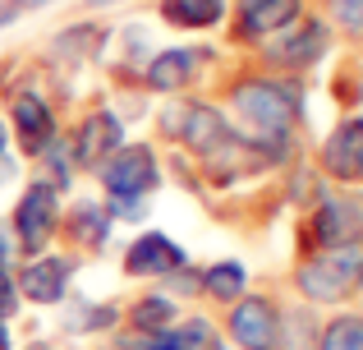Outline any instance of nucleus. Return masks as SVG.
I'll return each mask as SVG.
<instances>
[{"label":"nucleus","instance_id":"nucleus-12","mask_svg":"<svg viewBox=\"0 0 363 350\" xmlns=\"http://www.w3.org/2000/svg\"><path fill=\"white\" fill-rule=\"evenodd\" d=\"M322 166L340 185H359L363 180V116L340 120L322 143Z\"/></svg>","mask_w":363,"mask_h":350},{"label":"nucleus","instance_id":"nucleus-30","mask_svg":"<svg viewBox=\"0 0 363 350\" xmlns=\"http://www.w3.org/2000/svg\"><path fill=\"white\" fill-rule=\"evenodd\" d=\"M28 350H51V346H28Z\"/></svg>","mask_w":363,"mask_h":350},{"label":"nucleus","instance_id":"nucleus-26","mask_svg":"<svg viewBox=\"0 0 363 350\" xmlns=\"http://www.w3.org/2000/svg\"><path fill=\"white\" fill-rule=\"evenodd\" d=\"M18 14H23V0H0V33H5Z\"/></svg>","mask_w":363,"mask_h":350},{"label":"nucleus","instance_id":"nucleus-21","mask_svg":"<svg viewBox=\"0 0 363 350\" xmlns=\"http://www.w3.org/2000/svg\"><path fill=\"white\" fill-rule=\"evenodd\" d=\"M116 318H120L116 305H88V309H83V318H74V323H69V332H106V327H116Z\"/></svg>","mask_w":363,"mask_h":350},{"label":"nucleus","instance_id":"nucleus-4","mask_svg":"<svg viewBox=\"0 0 363 350\" xmlns=\"http://www.w3.org/2000/svg\"><path fill=\"white\" fill-rule=\"evenodd\" d=\"M166 125H170V138H179L184 148H194L198 157H225L240 148V134L225 125V116L207 102H189L179 111H166Z\"/></svg>","mask_w":363,"mask_h":350},{"label":"nucleus","instance_id":"nucleus-22","mask_svg":"<svg viewBox=\"0 0 363 350\" xmlns=\"http://www.w3.org/2000/svg\"><path fill=\"white\" fill-rule=\"evenodd\" d=\"M106 212H111V222H143L147 217V198H111Z\"/></svg>","mask_w":363,"mask_h":350},{"label":"nucleus","instance_id":"nucleus-23","mask_svg":"<svg viewBox=\"0 0 363 350\" xmlns=\"http://www.w3.org/2000/svg\"><path fill=\"white\" fill-rule=\"evenodd\" d=\"M336 5V18L350 28L354 37H363V0H331Z\"/></svg>","mask_w":363,"mask_h":350},{"label":"nucleus","instance_id":"nucleus-17","mask_svg":"<svg viewBox=\"0 0 363 350\" xmlns=\"http://www.w3.org/2000/svg\"><path fill=\"white\" fill-rule=\"evenodd\" d=\"M60 226L79 249H101L116 222H111V212L101 203H74L69 212H60Z\"/></svg>","mask_w":363,"mask_h":350},{"label":"nucleus","instance_id":"nucleus-11","mask_svg":"<svg viewBox=\"0 0 363 350\" xmlns=\"http://www.w3.org/2000/svg\"><path fill=\"white\" fill-rule=\"evenodd\" d=\"M303 18V0H235V37L240 42H257L285 33V28Z\"/></svg>","mask_w":363,"mask_h":350},{"label":"nucleus","instance_id":"nucleus-2","mask_svg":"<svg viewBox=\"0 0 363 350\" xmlns=\"http://www.w3.org/2000/svg\"><path fill=\"white\" fill-rule=\"evenodd\" d=\"M294 286L313 305H340V300H350L354 290H363V240L313 249L294 268Z\"/></svg>","mask_w":363,"mask_h":350},{"label":"nucleus","instance_id":"nucleus-7","mask_svg":"<svg viewBox=\"0 0 363 350\" xmlns=\"http://www.w3.org/2000/svg\"><path fill=\"white\" fill-rule=\"evenodd\" d=\"M225 332L240 350H281V309L267 295H240L230 305Z\"/></svg>","mask_w":363,"mask_h":350},{"label":"nucleus","instance_id":"nucleus-29","mask_svg":"<svg viewBox=\"0 0 363 350\" xmlns=\"http://www.w3.org/2000/svg\"><path fill=\"white\" fill-rule=\"evenodd\" d=\"M42 5H51V0H23V9H42Z\"/></svg>","mask_w":363,"mask_h":350},{"label":"nucleus","instance_id":"nucleus-25","mask_svg":"<svg viewBox=\"0 0 363 350\" xmlns=\"http://www.w3.org/2000/svg\"><path fill=\"white\" fill-rule=\"evenodd\" d=\"M14 249H18V240H14V231H9V217H0V268H9Z\"/></svg>","mask_w":363,"mask_h":350},{"label":"nucleus","instance_id":"nucleus-19","mask_svg":"<svg viewBox=\"0 0 363 350\" xmlns=\"http://www.w3.org/2000/svg\"><path fill=\"white\" fill-rule=\"evenodd\" d=\"M175 318H179V305L170 295H143V300H133V309H129L133 332H170Z\"/></svg>","mask_w":363,"mask_h":350},{"label":"nucleus","instance_id":"nucleus-14","mask_svg":"<svg viewBox=\"0 0 363 350\" xmlns=\"http://www.w3.org/2000/svg\"><path fill=\"white\" fill-rule=\"evenodd\" d=\"M313 249H331V244H354L363 240V207L359 203H345V198H336V203H318V212H313Z\"/></svg>","mask_w":363,"mask_h":350},{"label":"nucleus","instance_id":"nucleus-15","mask_svg":"<svg viewBox=\"0 0 363 350\" xmlns=\"http://www.w3.org/2000/svg\"><path fill=\"white\" fill-rule=\"evenodd\" d=\"M203 60H207V55H203V51H194V46H175V51H161L157 60L147 65V88H152V92H175V88H184V83L194 79L198 70H203Z\"/></svg>","mask_w":363,"mask_h":350},{"label":"nucleus","instance_id":"nucleus-18","mask_svg":"<svg viewBox=\"0 0 363 350\" xmlns=\"http://www.w3.org/2000/svg\"><path fill=\"white\" fill-rule=\"evenodd\" d=\"M198 290L221 300V305H235L240 295H248V268L240 258H221V263H212V268H203V286Z\"/></svg>","mask_w":363,"mask_h":350},{"label":"nucleus","instance_id":"nucleus-6","mask_svg":"<svg viewBox=\"0 0 363 350\" xmlns=\"http://www.w3.org/2000/svg\"><path fill=\"white\" fill-rule=\"evenodd\" d=\"M331 46V28L322 23V18H294L285 33L267 37L262 42V55L267 65H276V70H308V65H318L322 55H327Z\"/></svg>","mask_w":363,"mask_h":350},{"label":"nucleus","instance_id":"nucleus-8","mask_svg":"<svg viewBox=\"0 0 363 350\" xmlns=\"http://www.w3.org/2000/svg\"><path fill=\"white\" fill-rule=\"evenodd\" d=\"M79 272V258L69 253H37V258H23L14 286H18V300L28 305H60L69 295V281Z\"/></svg>","mask_w":363,"mask_h":350},{"label":"nucleus","instance_id":"nucleus-5","mask_svg":"<svg viewBox=\"0 0 363 350\" xmlns=\"http://www.w3.org/2000/svg\"><path fill=\"white\" fill-rule=\"evenodd\" d=\"M92 175L106 185L111 198H147L161 185V162L152 143H120Z\"/></svg>","mask_w":363,"mask_h":350},{"label":"nucleus","instance_id":"nucleus-9","mask_svg":"<svg viewBox=\"0 0 363 350\" xmlns=\"http://www.w3.org/2000/svg\"><path fill=\"white\" fill-rule=\"evenodd\" d=\"M9 134L18 138V153L23 157H42L46 148L60 138V125H55V111L42 92H18L9 102Z\"/></svg>","mask_w":363,"mask_h":350},{"label":"nucleus","instance_id":"nucleus-10","mask_svg":"<svg viewBox=\"0 0 363 350\" xmlns=\"http://www.w3.org/2000/svg\"><path fill=\"white\" fill-rule=\"evenodd\" d=\"M184 268H189V253L161 231L138 235V240L124 249V272H129V277H143V281L175 277V272H184Z\"/></svg>","mask_w":363,"mask_h":350},{"label":"nucleus","instance_id":"nucleus-27","mask_svg":"<svg viewBox=\"0 0 363 350\" xmlns=\"http://www.w3.org/2000/svg\"><path fill=\"white\" fill-rule=\"evenodd\" d=\"M5 153H9V129H5V120H0V162H5Z\"/></svg>","mask_w":363,"mask_h":350},{"label":"nucleus","instance_id":"nucleus-3","mask_svg":"<svg viewBox=\"0 0 363 350\" xmlns=\"http://www.w3.org/2000/svg\"><path fill=\"white\" fill-rule=\"evenodd\" d=\"M9 231H14L23 258L46 253L51 240L60 235V189H55L51 180H28L18 203H14V212H9Z\"/></svg>","mask_w":363,"mask_h":350},{"label":"nucleus","instance_id":"nucleus-20","mask_svg":"<svg viewBox=\"0 0 363 350\" xmlns=\"http://www.w3.org/2000/svg\"><path fill=\"white\" fill-rule=\"evenodd\" d=\"M313 350H363V314H340L318 332Z\"/></svg>","mask_w":363,"mask_h":350},{"label":"nucleus","instance_id":"nucleus-16","mask_svg":"<svg viewBox=\"0 0 363 350\" xmlns=\"http://www.w3.org/2000/svg\"><path fill=\"white\" fill-rule=\"evenodd\" d=\"M161 23L184 28V33H207V28H221L225 18V0H157Z\"/></svg>","mask_w":363,"mask_h":350},{"label":"nucleus","instance_id":"nucleus-28","mask_svg":"<svg viewBox=\"0 0 363 350\" xmlns=\"http://www.w3.org/2000/svg\"><path fill=\"white\" fill-rule=\"evenodd\" d=\"M0 350H9V327L0 323Z\"/></svg>","mask_w":363,"mask_h":350},{"label":"nucleus","instance_id":"nucleus-13","mask_svg":"<svg viewBox=\"0 0 363 350\" xmlns=\"http://www.w3.org/2000/svg\"><path fill=\"white\" fill-rule=\"evenodd\" d=\"M120 143H124V129H120V120L111 116V111H92V116L83 120L79 134H69V153H74V162L88 166V171H97V166L106 162V157L116 153Z\"/></svg>","mask_w":363,"mask_h":350},{"label":"nucleus","instance_id":"nucleus-1","mask_svg":"<svg viewBox=\"0 0 363 350\" xmlns=\"http://www.w3.org/2000/svg\"><path fill=\"white\" fill-rule=\"evenodd\" d=\"M230 102H235V111H240V120L253 129V143H276V153L290 148V129H294L299 106H303L299 83H285V79L262 74V79L240 83Z\"/></svg>","mask_w":363,"mask_h":350},{"label":"nucleus","instance_id":"nucleus-24","mask_svg":"<svg viewBox=\"0 0 363 350\" xmlns=\"http://www.w3.org/2000/svg\"><path fill=\"white\" fill-rule=\"evenodd\" d=\"M14 314H18V286L9 277V268H0V323L14 318Z\"/></svg>","mask_w":363,"mask_h":350}]
</instances>
